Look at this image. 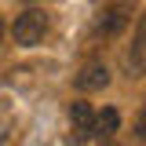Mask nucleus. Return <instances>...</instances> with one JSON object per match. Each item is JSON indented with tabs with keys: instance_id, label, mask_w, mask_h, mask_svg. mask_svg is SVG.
Returning <instances> with one entry per match:
<instances>
[{
	"instance_id": "nucleus-8",
	"label": "nucleus",
	"mask_w": 146,
	"mask_h": 146,
	"mask_svg": "<svg viewBox=\"0 0 146 146\" xmlns=\"http://www.w3.org/2000/svg\"><path fill=\"white\" fill-rule=\"evenodd\" d=\"M4 33H7V26H4V15H0V40H4Z\"/></svg>"
},
{
	"instance_id": "nucleus-3",
	"label": "nucleus",
	"mask_w": 146,
	"mask_h": 146,
	"mask_svg": "<svg viewBox=\"0 0 146 146\" xmlns=\"http://www.w3.org/2000/svg\"><path fill=\"white\" fill-rule=\"evenodd\" d=\"M70 139L77 146L95 139V110H91V102H80V99H77L70 106Z\"/></svg>"
},
{
	"instance_id": "nucleus-9",
	"label": "nucleus",
	"mask_w": 146,
	"mask_h": 146,
	"mask_svg": "<svg viewBox=\"0 0 146 146\" xmlns=\"http://www.w3.org/2000/svg\"><path fill=\"white\" fill-rule=\"evenodd\" d=\"M99 146H117V143H99Z\"/></svg>"
},
{
	"instance_id": "nucleus-1",
	"label": "nucleus",
	"mask_w": 146,
	"mask_h": 146,
	"mask_svg": "<svg viewBox=\"0 0 146 146\" xmlns=\"http://www.w3.org/2000/svg\"><path fill=\"white\" fill-rule=\"evenodd\" d=\"M11 36H15V44H18V48H36V44L48 36V15H44L40 7H29V11L15 15Z\"/></svg>"
},
{
	"instance_id": "nucleus-7",
	"label": "nucleus",
	"mask_w": 146,
	"mask_h": 146,
	"mask_svg": "<svg viewBox=\"0 0 146 146\" xmlns=\"http://www.w3.org/2000/svg\"><path fill=\"white\" fill-rule=\"evenodd\" d=\"M135 139L146 143V102H143V110H139V117H135Z\"/></svg>"
},
{
	"instance_id": "nucleus-5",
	"label": "nucleus",
	"mask_w": 146,
	"mask_h": 146,
	"mask_svg": "<svg viewBox=\"0 0 146 146\" xmlns=\"http://www.w3.org/2000/svg\"><path fill=\"white\" fill-rule=\"evenodd\" d=\"M128 0H117V4H110V7H102V15H99V22H95V33L102 36H117L121 29L128 26Z\"/></svg>"
},
{
	"instance_id": "nucleus-4",
	"label": "nucleus",
	"mask_w": 146,
	"mask_h": 146,
	"mask_svg": "<svg viewBox=\"0 0 146 146\" xmlns=\"http://www.w3.org/2000/svg\"><path fill=\"white\" fill-rule=\"evenodd\" d=\"M106 84H110V66L102 62V58L84 62V66H80V73L73 77V88H77V91H102Z\"/></svg>"
},
{
	"instance_id": "nucleus-10",
	"label": "nucleus",
	"mask_w": 146,
	"mask_h": 146,
	"mask_svg": "<svg viewBox=\"0 0 146 146\" xmlns=\"http://www.w3.org/2000/svg\"><path fill=\"white\" fill-rule=\"evenodd\" d=\"M26 4H40V0H26Z\"/></svg>"
},
{
	"instance_id": "nucleus-2",
	"label": "nucleus",
	"mask_w": 146,
	"mask_h": 146,
	"mask_svg": "<svg viewBox=\"0 0 146 146\" xmlns=\"http://www.w3.org/2000/svg\"><path fill=\"white\" fill-rule=\"evenodd\" d=\"M124 77H131V80L146 77V11H143V18H139V29L131 36L128 51H124Z\"/></svg>"
},
{
	"instance_id": "nucleus-6",
	"label": "nucleus",
	"mask_w": 146,
	"mask_h": 146,
	"mask_svg": "<svg viewBox=\"0 0 146 146\" xmlns=\"http://www.w3.org/2000/svg\"><path fill=\"white\" fill-rule=\"evenodd\" d=\"M117 131H121V113L113 106H106L102 113H95V139L99 143H110Z\"/></svg>"
}]
</instances>
